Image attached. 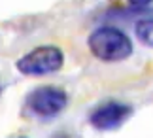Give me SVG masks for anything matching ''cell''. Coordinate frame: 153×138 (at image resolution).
Returning a JSON list of instances; mask_svg holds the SVG:
<instances>
[{
  "label": "cell",
  "instance_id": "6da1fadb",
  "mask_svg": "<svg viewBox=\"0 0 153 138\" xmlns=\"http://www.w3.org/2000/svg\"><path fill=\"white\" fill-rule=\"evenodd\" d=\"M87 47L102 63H121L132 55V40L117 27L102 25L87 36Z\"/></svg>",
  "mask_w": 153,
  "mask_h": 138
},
{
  "label": "cell",
  "instance_id": "7a4b0ae2",
  "mask_svg": "<svg viewBox=\"0 0 153 138\" xmlns=\"http://www.w3.org/2000/svg\"><path fill=\"white\" fill-rule=\"evenodd\" d=\"M66 106H68V95L62 87L40 85L25 97L23 112L28 117L40 119V121H49V119L61 116Z\"/></svg>",
  "mask_w": 153,
  "mask_h": 138
},
{
  "label": "cell",
  "instance_id": "3957f363",
  "mask_svg": "<svg viewBox=\"0 0 153 138\" xmlns=\"http://www.w3.org/2000/svg\"><path fill=\"white\" fill-rule=\"evenodd\" d=\"M62 66H64V51L59 46H51V44L34 47L15 61L17 72L32 78L55 74Z\"/></svg>",
  "mask_w": 153,
  "mask_h": 138
},
{
  "label": "cell",
  "instance_id": "277c9868",
  "mask_svg": "<svg viewBox=\"0 0 153 138\" xmlns=\"http://www.w3.org/2000/svg\"><path fill=\"white\" fill-rule=\"evenodd\" d=\"M132 104L110 98L95 106V110L89 113V125L100 133H110V131L121 129L132 117Z\"/></svg>",
  "mask_w": 153,
  "mask_h": 138
},
{
  "label": "cell",
  "instance_id": "5b68a950",
  "mask_svg": "<svg viewBox=\"0 0 153 138\" xmlns=\"http://www.w3.org/2000/svg\"><path fill=\"white\" fill-rule=\"evenodd\" d=\"M134 34L144 46L153 47V17H142L134 25Z\"/></svg>",
  "mask_w": 153,
  "mask_h": 138
},
{
  "label": "cell",
  "instance_id": "8992f818",
  "mask_svg": "<svg viewBox=\"0 0 153 138\" xmlns=\"http://www.w3.org/2000/svg\"><path fill=\"white\" fill-rule=\"evenodd\" d=\"M127 4L131 6L132 10H142V11H148L151 8L153 0H127Z\"/></svg>",
  "mask_w": 153,
  "mask_h": 138
},
{
  "label": "cell",
  "instance_id": "52a82bcc",
  "mask_svg": "<svg viewBox=\"0 0 153 138\" xmlns=\"http://www.w3.org/2000/svg\"><path fill=\"white\" fill-rule=\"evenodd\" d=\"M51 138H74V134H70V133H66V131H62V133H57V134H53Z\"/></svg>",
  "mask_w": 153,
  "mask_h": 138
},
{
  "label": "cell",
  "instance_id": "ba28073f",
  "mask_svg": "<svg viewBox=\"0 0 153 138\" xmlns=\"http://www.w3.org/2000/svg\"><path fill=\"white\" fill-rule=\"evenodd\" d=\"M15 138H27V136H15Z\"/></svg>",
  "mask_w": 153,
  "mask_h": 138
},
{
  "label": "cell",
  "instance_id": "9c48e42d",
  "mask_svg": "<svg viewBox=\"0 0 153 138\" xmlns=\"http://www.w3.org/2000/svg\"><path fill=\"white\" fill-rule=\"evenodd\" d=\"M0 95H2V85H0Z\"/></svg>",
  "mask_w": 153,
  "mask_h": 138
}]
</instances>
